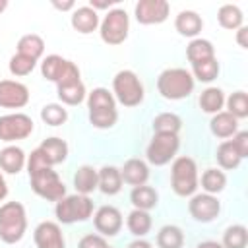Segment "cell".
I'll use <instances>...</instances> for the list:
<instances>
[{
    "label": "cell",
    "mask_w": 248,
    "mask_h": 248,
    "mask_svg": "<svg viewBox=\"0 0 248 248\" xmlns=\"http://www.w3.org/2000/svg\"><path fill=\"white\" fill-rule=\"evenodd\" d=\"M217 21L223 29H229V31H234L238 27H242V21H244V16L240 12L238 6L234 4H225L219 8L217 12Z\"/></svg>",
    "instance_id": "cell-30"
},
{
    "label": "cell",
    "mask_w": 248,
    "mask_h": 248,
    "mask_svg": "<svg viewBox=\"0 0 248 248\" xmlns=\"http://www.w3.org/2000/svg\"><path fill=\"white\" fill-rule=\"evenodd\" d=\"M120 176H122V182L130 186H141L149 178V167L141 159H128L120 169Z\"/></svg>",
    "instance_id": "cell-18"
},
{
    "label": "cell",
    "mask_w": 248,
    "mask_h": 248,
    "mask_svg": "<svg viewBox=\"0 0 248 248\" xmlns=\"http://www.w3.org/2000/svg\"><path fill=\"white\" fill-rule=\"evenodd\" d=\"M56 95L62 101V105L76 107V105L83 103L87 93H85V85L81 81H76V83H68V85H58L56 87Z\"/></svg>",
    "instance_id": "cell-31"
},
{
    "label": "cell",
    "mask_w": 248,
    "mask_h": 248,
    "mask_svg": "<svg viewBox=\"0 0 248 248\" xmlns=\"http://www.w3.org/2000/svg\"><path fill=\"white\" fill-rule=\"evenodd\" d=\"M27 159L21 147L17 145H8L0 151V169L8 174H17L21 172V169L25 167Z\"/></svg>",
    "instance_id": "cell-21"
},
{
    "label": "cell",
    "mask_w": 248,
    "mask_h": 248,
    "mask_svg": "<svg viewBox=\"0 0 248 248\" xmlns=\"http://www.w3.org/2000/svg\"><path fill=\"white\" fill-rule=\"evenodd\" d=\"M178 147H180V140L176 134H153L145 149V157L151 165L163 167L174 159Z\"/></svg>",
    "instance_id": "cell-9"
},
{
    "label": "cell",
    "mask_w": 248,
    "mask_h": 248,
    "mask_svg": "<svg viewBox=\"0 0 248 248\" xmlns=\"http://www.w3.org/2000/svg\"><path fill=\"white\" fill-rule=\"evenodd\" d=\"M182 128V118L174 112H161L153 118V134H176Z\"/></svg>",
    "instance_id": "cell-33"
},
{
    "label": "cell",
    "mask_w": 248,
    "mask_h": 248,
    "mask_svg": "<svg viewBox=\"0 0 248 248\" xmlns=\"http://www.w3.org/2000/svg\"><path fill=\"white\" fill-rule=\"evenodd\" d=\"M157 89L167 101H180L194 91V78L184 68H167L157 78Z\"/></svg>",
    "instance_id": "cell-2"
},
{
    "label": "cell",
    "mask_w": 248,
    "mask_h": 248,
    "mask_svg": "<svg viewBox=\"0 0 248 248\" xmlns=\"http://www.w3.org/2000/svg\"><path fill=\"white\" fill-rule=\"evenodd\" d=\"M43 52H45V41L37 33H27L17 41V54L39 60L43 56Z\"/></svg>",
    "instance_id": "cell-27"
},
{
    "label": "cell",
    "mask_w": 248,
    "mask_h": 248,
    "mask_svg": "<svg viewBox=\"0 0 248 248\" xmlns=\"http://www.w3.org/2000/svg\"><path fill=\"white\" fill-rule=\"evenodd\" d=\"M41 74H43L45 79L54 81L56 87L81 81L79 79V68L72 60H66V58L58 56V54H48L41 62Z\"/></svg>",
    "instance_id": "cell-7"
},
{
    "label": "cell",
    "mask_w": 248,
    "mask_h": 248,
    "mask_svg": "<svg viewBox=\"0 0 248 248\" xmlns=\"http://www.w3.org/2000/svg\"><path fill=\"white\" fill-rule=\"evenodd\" d=\"M52 6H54L56 10L66 12V10H72V8H74V2H72V0H68V2H56V0H52Z\"/></svg>",
    "instance_id": "cell-45"
},
{
    "label": "cell",
    "mask_w": 248,
    "mask_h": 248,
    "mask_svg": "<svg viewBox=\"0 0 248 248\" xmlns=\"http://www.w3.org/2000/svg\"><path fill=\"white\" fill-rule=\"evenodd\" d=\"M188 211L198 223H211L219 211H221V202L211 196V194H194L192 200L188 202Z\"/></svg>",
    "instance_id": "cell-12"
},
{
    "label": "cell",
    "mask_w": 248,
    "mask_h": 248,
    "mask_svg": "<svg viewBox=\"0 0 248 248\" xmlns=\"http://www.w3.org/2000/svg\"><path fill=\"white\" fill-rule=\"evenodd\" d=\"M114 4H116V0H91L89 2V8H93L97 12V10H108Z\"/></svg>",
    "instance_id": "cell-43"
},
{
    "label": "cell",
    "mask_w": 248,
    "mask_h": 248,
    "mask_svg": "<svg viewBox=\"0 0 248 248\" xmlns=\"http://www.w3.org/2000/svg\"><path fill=\"white\" fill-rule=\"evenodd\" d=\"M97 184H99V172L93 167L81 165L76 170V174H74V188H76L78 194L87 196L93 190H97Z\"/></svg>",
    "instance_id": "cell-23"
},
{
    "label": "cell",
    "mask_w": 248,
    "mask_h": 248,
    "mask_svg": "<svg viewBox=\"0 0 248 248\" xmlns=\"http://www.w3.org/2000/svg\"><path fill=\"white\" fill-rule=\"evenodd\" d=\"M198 165L192 157H176L170 167V186L176 196H194L198 190Z\"/></svg>",
    "instance_id": "cell-4"
},
{
    "label": "cell",
    "mask_w": 248,
    "mask_h": 248,
    "mask_svg": "<svg viewBox=\"0 0 248 248\" xmlns=\"http://www.w3.org/2000/svg\"><path fill=\"white\" fill-rule=\"evenodd\" d=\"M27 172H29L31 188L39 198L46 202H58L66 196V186L62 178L52 167H48L41 159L37 149H33L31 155L27 157Z\"/></svg>",
    "instance_id": "cell-1"
},
{
    "label": "cell",
    "mask_w": 248,
    "mask_h": 248,
    "mask_svg": "<svg viewBox=\"0 0 248 248\" xmlns=\"http://www.w3.org/2000/svg\"><path fill=\"white\" fill-rule=\"evenodd\" d=\"M6 196H8V184H6L4 174L0 172V202H2V200H6Z\"/></svg>",
    "instance_id": "cell-47"
},
{
    "label": "cell",
    "mask_w": 248,
    "mask_h": 248,
    "mask_svg": "<svg viewBox=\"0 0 248 248\" xmlns=\"http://www.w3.org/2000/svg\"><path fill=\"white\" fill-rule=\"evenodd\" d=\"M29 103V89L27 85L16 79H2L0 81V107L4 108H23Z\"/></svg>",
    "instance_id": "cell-13"
},
{
    "label": "cell",
    "mask_w": 248,
    "mask_h": 248,
    "mask_svg": "<svg viewBox=\"0 0 248 248\" xmlns=\"http://www.w3.org/2000/svg\"><path fill=\"white\" fill-rule=\"evenodd\" d=\"M126 227L128 231L138 236V238H143L149 231H151V215L143 209H132L128 213V219H126Z\"/></svg>",
    "instance_id": "cell-26"
},
{
    "label": "cell",
    "mask_w": 248,
    "mask_h": 248,
    "mask_svg": "<svg viewBox=\"0 0 248 248\" xmlns=\"http://www.w3.org/2000/svg\"><path fill=\"white\" fill-rule=\"evenodd\" d=\"M27 231L25 207L19 202H6L0 205V240L6 244H16L23 238Z\"/></svg>",
    "instance_id": "cell-3"
},
{
    "label": "cell",
    "mask_w": 248,
    "mask_h": 248,
    "mask_svg": "<svg viewBox=\"0 0 248 248\" xmlns=\"http://www.w3.org/2000/svg\"><path fill=\"white\" fill-rule=\"evenodd\" d=\"M128 31H130V19H128L126 10L122 8L108 10V14L99 23V33H101L103 43L110 46L122 45L128 39Z\"/></svg>",
    "instance_id": "cell-8"
},
{
    "label": "cell",
    "mask_w": 248,
    "mask_h": 248,
    "mask_svg": "<svg viewBox=\"0 0 248 248\" xmlns=\"http://www.w3.org/2000/svg\"><path fill=\"white\" fill-rule=\"evenodd\" d=\"M196 248H223L219 242H215V240H203V242H200Z\"/></svg>",
    "instance_id": "cell-48"
},
{
    "label": "cell",
    "mask_w": 248,
    "mask_h": 248,
    "mask_svg": "<svg viewBox=\"0 0 248 248\" xmlns=\"http://www.w3.org/2000/svg\"><path fill=\"white\" fill-rule=\"evenodd\" d=\"M128 248H151V244L147 240H143V238H136V240H132L128 244Z\"/></svg>",
    "instance_id": "cell-46"
},
{
    "label": "cell",
    "mask_w": 248,
    "mask_h": 248,
    "mask_svg": "<svg viewBox=\"0 0 248 248\" xmlns=\"http://www.w3.org/2000/svg\"><path fill=\"white\" fill-rule=\"evenodd\" d=\"M78 248H108V242L101 234H85L78 242Z\"/></svg>",
    "instance_id": "cell-41"
},
{
    "label": "cell",
    "mask_w": 248,
    "mask_h": 248,
    "mask_svg": "<svg viewBox=\"0 0 248 248\" xmlns=\"http://www.w3.org/2000/svg\"><path fill=\"white\" fill-rule=\"evenodd\" d=\"M232 145H234V149L238 151V155H240V159H244V157H248V132H236L234 136H232Z\"/></svg>",
    "instance_id": "cell-42"
},
{
    "label": "cell",
    "mask_w": 248,
    "mask_h": 248,
    "mask_svg": "<svg viewBox=\"0 0 248 248\" xmlns=\"http://www.w3.org/2000/svg\"><path fill=\"white\" fill-rule=\"evenodd\" d=\"M130 202L134 205V209H143V211H149L157 205L159 202V194L155 188L147 186V184H141V186H134L132 192H130Z\"/></svg>",
    "instance_id": "cell-24"
},
{
    "label": "cell",
    "mask_w": 248,
    "mask_h": 248,
    "mask_svg": "<svg viewBox=\"0 0 248 248\" xmlns=\"http://www.w3.org/2000/svg\"><path fill=\"white\" fill-rule=\"evenodd\" d=\"M184 232L176 225H165L157 232V246L159 248H182Z\"/></svg>",
    "instance_id": "cell-32"
},
{
    "label": "cell",
    "mask_w": 248,
    "mask_h": 248,
    "mask_svg": "<svg viewBox=\"0 0 248 248\" xmlns=\"http://www.w3.org/2000/svg\"><path fill=\"white\" fill-rule=\"evenodd\" d=\"M174 27L182 37L196 39L200 35V31L203 29V19L192 10H182L174 17Z\"/></svg>",
    "instance_id": "cell-19"
},
{
    "label": "cell",
    "mask_w": 248,
    "mask_h": 248,
    "mask_svg": "<svg viewBox=\"0 0 248 248\" xmlns=\"http://www.w3.org/2000/svg\"><path fill=\"white\" fill-rule=\"evenodd\" d=\"M33 132V120L31 116L23 112H12L0 116V140L6 143L25 140Z\"/></svg>",
    "instance_id": "cell-10"
},
{
    "label": "cell",
    "mask_w": 248,
    "mask_h": 248,
    "mask_svg": "<svg viewBox=\"0 0 248 248\" xmlns=\"http://www.w3.org/2000/svg\"><path fill=\"white\" fill-rule=\"evenodd\" d=\"M225 103H227V112H231L236 120L248 116V95H246L244 91H234V93H231V95L225 99Z\"/></svg>",
    "instance_id": "cell-38"
},
{
    "label": "cell",
    "mask_w": 248,
    "mask_h": 248,
    "mask_svg": "<svg viewBox=\"0 0 248 248\" xmlns=\"http://www.w3.org/2000/svg\"><path fill=\"white\" fill-rule=\"evenodd\" d=\"M248 244V231L244 225H231L223 232V248H246Z\"/></svg>",
    "instance_id": "cell-36"
},
{
    "label": "cell",
    "mask_w": 248,
    "mask_h": 248,
    "mask_svg": "<svg viewBox=\"0 0 248 248\" xmlns=\"http://www.w3.org/2000/svg\"><path fill=\"white\" fill-rule=\"evenodd\" d=\"M122 213L114 205H103L93 215V225L101 236H116L122 229Z\"/></svg>",
    "instance_id": "cell-14"
},
{
    "label": "cell",
    "mask_w": 248,
    "mask_h": 248,
    "mask_svg": "<svg viewBox=\"0 0 248 248\" xmlns=\"http://www.w3.org/2000/svg\"><path fill=\"white\" fill-rule=\"evenodd\" d=\"M217 76H219V62H217V58H209V60L192 64V78H196L198 81L211 83Z\"/></svg>",
    "instance_id": "cell-37"
},
{
    "label": "cell",
    "mask_w": 248,
    "mask_h": 248,
    "mask_svg": "<svg viewBox=\"0 0 248 248\" xmlns=\"http://www.w3.org/2000/svg\"><path fill=\"white\" fill-rule=\"evenodd\" d=\"M186 58H188L190 64H198V62L215 58V48H213L211 41L196 37V39H192L190 45L186 46Z\"/></svg>",
    "instance_id": "cell-25"
},
{
    "label": "cell",
    "mask_w": 248,
    "mask_h": 248,
    "mask_svg": "<svg viewBox=\"0 0 248 248\" xmlns=\"http://www.w3.org/2000/svg\"><path fill=\"white\" fill-rule=\"evenodd\" d=\"M37 66V60L29 58V56H23V54H14L10 58V64H8V70L12 76H17V78H23V76H29Z\"/></svg>",
    "instance_id": "cell-40"
},
{
    "label": "cell",
    "mask_w": 248,
    "mask_h": 248,
    "mask_svg": "<svg viewBox=\"0 0 248 248\" xmlns=\"http://www.w3.org/2000/svg\"><path fill=\"white\" fill-rule=\"evenodd\" d=\"M112 93L114 99L124 107H138L145 95L138 74L132 70H120L112 78Z\"/></svg>",
    "instance_id": "cell-6"
},
{
    "label": "cell",
    "mask_w": 248,
    "mask_h": 248,
    "mask_svg": "<svg viewBox=\"0 0 248 248\" xmlns=\"http://www.w3.org/2000/svg\"><path fill=\"white\" fill-rule=\"evenodd\" d=\"M223 105H225V93H223V89H219V87H207V89L202 91V95H200V108L203 112L217 114V112H221Z\"/></svg>",
    "instance_id": "cell-28"
},
{
    "label": "cell",
    "mask_w": 248,
    "mask_h": 248,
    "mask_svg": "<svg viewBox=\"0 0 248 248\" xmlns=\"http://www.w3.org/2000/svg\"><path fill=\"white\" fill-rule=\"evenodd\" d=\"M99 172V184L97 188L107 194V196H114L122 190V176H120V169L112 167V165H105Z\"/></svg>",
    "instance_id": "cell-22"
},
{
    "label": "cell",
    "mask_w": 248,
    "mask_h": 248,
    "mask_svg": "<svg viewBox=\"0 0 248 248\" xmlns=\"http://www.w3.org/2000/svg\"><path fill=\"white\" fill-rule=\"evenodd\" d=\"M41 118L48 126H60L68 120V110L58 103H48L41 108Z\"/></svg>",
    "instance_id": "cell-39"
},
{
    "label": "cell",
    "mask_w": 248,
    "mask_h": 248,
    "mask_svg": "<svg viewBox=\"0 0 248 248\" xmlns=\"http://www.w3.org/2000/svg\"><path fill=\"white\" fill-rule=\"evenodd\" d=\"M215 159H217L219 167L225 169V170L236 169V167L240 165V161H242L231 140H225V141L219 143V147H217V151H215Z\"/></svg>",
    "instance_id": "cell-29"
},
{
    "label": "cell",
    "mask_w": 248,
    "mask_h": 248,
    "mask_svg": "<svg viewBox=\"0 0 248 248\" xmlns=\"http://www.w3.org/2000/svg\"><path fill=\"white\" fill-rule=\"evenodd\" d=\"M225 186H227V176H225L223 170H219V169L203 170V174H202V188H203L205 194L215 196V194L223 192Z\"/></svg>",
    "instance_id": "cell-34"
},
{
    "label": "cell",
    "mask_w": 248,
    "mask_h": 248,
    "mask_svg": "<svg viewBox=\"0 0 248 248\" xmlns=\"http://www.w3.org/2000/svg\"><path fill=\"white\" fill-rule=\"evenodd\" d=\"M170 6L167 0H140L134 8L136 19L141 25H157L167 21Z\"/></svg>",
    "instance_id": "cell-11"
},
{
    "label": "cell",
    "mask_w": 248,
    "mask_h": 248,
    "mask_svg": "<svg viewBox=\"0 0 248 248\" xmlns=\"http://www.w3.org/2000/svg\"><path fill=\"white\" fill-rule=\"evenodd\" d=\"M246 35H248V27H238V31H236V43H238V46H242V48L248 46Z\"/></svg>",
    "instance_id": "cell-44"
},
{
    "label": "cell",
    "mask_w": 248,
    "mask_h": 248,
    "mask_svg": "<svg viewBox=\"0 0 248 248\" xmlns=\"http://www.w3.org/2000/svg\"><path fill=\"white\" fill-rule=\"evenodd\" d=\"M108 248H110V246H108Z\"/></svg>",
    "instance_id": "cell-50"
},
{
    "label": "cell",
    "mask_w": 248,
    "mask_h": 248,
    "mask_svg": "<svg viewBox=\"0 0 248 248\" xmlns=\"http://www.w3.org/2000/svg\"><path fill=\"white\" fill-rule=\"evenodd\" d=\"M35 246L37 248H66V240L62 234V229L54 221H43L35 227L33 232Z\"/></svg>",
    "instance_id": "cell-15"
},
{
    "label": "cell",
    "mask_w": 248,
    "mask_h": 248,
    "mask_svg": "<svg viewBox=\"0 0 248 248\" xmlns=\"http://www.w3.org/2000/svg\"><path fill=\"white\" fill-rule=\"evenodd\" d=\"M87 108L89 110H101V108H116L114 95L105 87H95L91 93H87Z\"/></svg>",
    "instance_id": "cell-35"
},
{
    "label": "cell",
    "mask_w": 248,
    "mask_h": 248,
    "mask_svg": "<svg viewBox=\"0 0 248 248\" xmlns=\"http://www.w3.org/2000/svg\"><path fill=\"white\" fill-rule=\"evenodd\" d=\"M72 27L78 31V33H81V35H89V33H93L97 27H99V14L93 10V8H89V6H81V8H76L74 12H72Z\"/></svg>",
    "instance_id": "cell-17"
},
{
    "label": "cell",
    "mask_w": 248,
    "mask_h": 248,
    "mask_svg": "<svg viewBox=\"0 0 248 248\" xmlns=\"http://www.w3.org/2000/svg\"><path fill=\"white\" fill-rule=\"evenodd\" d=\"M209 130H211V134H213L215 138H221V140L232 138V136L238 132V120H236L231 112L221 110V112H217V114L211 116V120H209Z\"/></svg>",
    "instance_id": "cell-20"
},
{
    "label": "cell",
    "mask_w": 248,
    "mask_h": 248,
    "mask_svg": "<svg viewBox=\"0 0 248 248\" xmlns=\"http://www.w3.org/2000/svg\"><path fill=\"white\" fill-rule=\"evenodd\" d=\"M37 151H39L41 159L48 167H54V165H60V163L66 161V157H68V143L62 138L52 136V138L43 140V143L37 147Z\"/></svg>",
    "instance_id": "cell-16"
},
{
    "label": "cell",
    "mask_w": 248,
    "mask_h": 248,
    "mask_svg": "<svg viewBox=\"0 0 248 248\" xmlns=\"http://www.w3.org/2000/svg\"><path fill=\"white\" fill-rule=\"evenodd\" d=\"M54 215H56L58 223H62V225H72V223H78V221H87L93 215V202L87 196H81V194L64 196L62 200L56 202Z\"/></svg>",
    "instance_id": "cell-5"
},
{
    "label": "cell",
    "mask_w": 248,
    "mask_h": 248,
    "mask_svg": "<svg viewBox=\"0 0 248 248\" xmlns=\"http://www.w3.org/2000/svg\"><path fill=\"white\" fill-rule=\"evenodd\" d=\"M6 8H8V0H0V14H2Z\"/></svg>",
    "instance_id": "cell-49"
}]
</instances>
